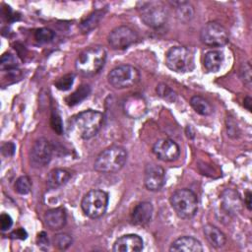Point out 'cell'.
Returning a JSON list of instances; mask_svg holds the SVG:
<instances>
[{
	"label": "cell",
	"instance_id": "cell-1",
	"mask_svg": "<svg viewBox=\"0 0 252 252\" xmlns=\"http://www.w3.org/2000/svg\"><path fill=\"white\" fill-rule=\"evenodd\" d=\"M70 127L82 139H91L100 130L103 122V114L99 111L88 109L82 111L70 120Z\"/></svg>",
	"mask_w": 252,
	"mask_h": 252
},
{
	"label": "cell",
	"instance_id": "cell-2",
	"mask_svg": "<svg viewBox=\"0 0 252 252\" xmlns=\"http://www.w3.org/2000/svg\"><path fill=\"white\" fill-rule=\"evenodd\" d=\"M106 60V51L102 46H91L83 50L77 57L75 66L77 71L87 77L97 74Z\"/></svg>",
	"mask_w": 252,
	"mask_h": 252
},
{
	"label": "cell",
	"instance_id": "cell-3",
	"mask_svg": "<svg viewBox=\"0 0 252 252\" xmlns=\"http://www.w3.org/2000/svg\"><path fill=\"white\" fill-rule=\"evenodd\" d=\"M127 152L120 146H110L104 149L95 158L94 168L101 173L119 171L126 163Z\"/></svg>",
	"mask_w": 252,
	"mask_h": 252
},
{
	"label": "cell",
	"instance_id": "cell-4",
	"mask_svg": "<svg viewBox=\"0 0 252 252\" xmlns=\"http://www.w3.org/2000/svg\"><path fill=\"white\" fill-rule=\"evenodd\" d=\"M169 201L175 214L181 219H191L197 213L198 199L190 189L183 188L175 191Z\"/></svg>",
	"mask_w": 252,
	"mask_h": 252
},
{
	"label": "cell",
	"instance_id": "cell-5",
	"mask_svg": "<svg viewBox=\"0 0 252 252\" xmlns=\"http://www.w3.org/2000/svg\"><path fill=\"white\" fill-rule=\"evenodd\" d=\"M137 9L141 20L151 28H159L167 20V10L160 1L138 2Z\"/></svg>",
	"mask_w": 252,
	"mask_h": 252
},
{
	"label": "cell",
	"instance_id": "cell-6",
	"mask_svg": "<svg viewBox=\"0 0 252 252\" xmlns=\"http://www.w3.org/2000/svg\"><path fill=\"white\" fill-rule=\"evenodd\" d=\"M168 69L177 73H186L194 69V55L185 46H172L165 54Z\"/></svg>",
	"mask_w": 252,
	"mask_h": 252
},
{
	"label": "cell",
	"instance_id": "cell-7",
	"mask_svg": "<svg viewBox=\"0 0 252 252\" xmlns=\"http://www.w3.org/2000/svg\"><path fill=\"white\" fill-rule=\"evenodd\" d=\"M108 205V194L103 190H90L82 199L81 207L85 215L91 219H97L104 215Z\"/></svg>",
	"mask_w": 252,
	"mask_h": 252
},
{
	"label": "cell",
	"instance_id": "cell-8",
	"mask_svg": "<svg viewBox=\"0 0 252 252\" xmlns=\"http://www.w3.org/2000/svg\"><path fill=\"white\" fill-rule=\"evenodd\" d=\"M141 75L132 65H120L112 69L107 75L108 84L114 89H126L135 86L140 81Z\"/></svg>",
	"mask_w": 252,
	"mask_h": 252
},
{
	"label": "cell",
	"instance_id": "cell-9",
	"mask_svg": "<svg viewBox=\"0 0 252 252\" xmlns=\"http://www.w3.org/2000/svg\"><path fill=\"white\" fill-rule=\"evenodd\" d=\"M200 38L205 45L211 47L223 46L229 40L227 31L217 22L207 23L201 30Z\"/></svg>",
	"mask_w": 252,
	"mask_h": 252
},
{
	"label": "cell",
	"instance_id": "cell-10",
	"mask_svg": "<svg viewBox=\"0 0 252 252\" xmlns=\"http://www.w3.org/2000/svg\"><path fill=\"white\" fill-rule=\"evenodd\" d=\"M53 147L45 138L37 139L30 152V162L32 167L41 168L46 166L52 158Z\"/></svg>",
	"mask_w": 252,
	"mask_h": 252
},
{
	"label": "cell",
	"instance_id": "cell-11",
	"mask_svg": "<svg viewBox=\"0 0 252 252\" xmlns=\"http://www.w3.org/2000/svg\"><path fill=\"white\" fill-rule=\"evenodd\" d=\"M138 39L137 32L128 26H120L110 32L107 37L108 44L113 49H125Z\"/></svg>",
	"mask_w": 252,
	"mask_h": 252
},
{
	"label": "cell",
	"instance_id": "cell-12",
	"mask_svg": "<svg viewBox=\"0 0 252 252\" xmlns=\"http://www.w3.org/2000/svg\"><path fill=\"white\" fill-rule=\"evenodd\" d=\"M153 153L162 161H173L178 158L180 148L171 139H160L154 144Z\"/></svg>",
	"mask_w": 252,
	"mask_h": 252
},
{
	"label": "cell",
	"instance_id": "cell-13",
	"mask_svg": "<svg viewBox=\"0 0 252 252\" xmlns=\"http://www.w3.org/2000/svg\"><path fill=\"white\" fill-rule=\"evenodd\" d=\"M144 184L150 191H158L165 184L164 169L158 164H147L144 172Z\"/></svg>",
	"mask_w": 252,
	"mask_h": 252
},
{
	"label": "cell",
	"instance_id": "cell-14",
	"mask_svg": "<svg viewBox=\"0 0 252 252\" xmlns=\"http://www.w3.org/2000/svg\"><path fill=\"white\" fill-rule=\"evenodd\" d=\"M144 248V241L138 234H125L116 239L112 250L114 252H139Z\"/></svg>",
	"mask_w": 252,
	"mask_h": 252
},
{
	"label": "cell",
	"instance_id": "cell-15",
	"mask_svg": "<svg viewBox=\"0 0 252 252\" xmlns=\"http://www.w3.org/2000/svg\"><path fill=\"white\" fill-rule=\"evenodd\" d=\"M220 207L228 216L237 215L242 208L239 194L232 189H225L220 194Z\"/></svg>",
	"mask_w": 252,
	"mask_h": 252
},
{
	"label": "cell",
	"instance_id": "cell-16",
	"mask_svg": "<svg viewBox=\"0 0 252 252\" xmlns=\"http://www.w3.org/2000/svg\"><path fill=\"white\" fill-rule=\"evenodd\" d=\"M171 252H202L201 242L193 236H181L174 240L169 248Z\"/></svg>",
	"mask_w": 252,
	"mask_h": 252
},
{
	"label": "cell",
	"instance_id": "cell-17",
	"mask_svg": "<svg viewBox=\"0 0 252 252\" xmlns=\"http://www.w3.org/2000/svg\"><path fill=\"white\" fill-rule=\"evenodd\" d=\"M44 220L46 225L53 230H59L63 228L67 221L66 211L62 207L48 210L44 214Z\"/></svg>",
	"mask_w": 252,
	"mask_h": 252
},
{
	"label": "cell",
	"instance_id": "cell-18",
	"mask_svg": "<svg viewBox=\"0 0 252 252\" xmlns=\"http://www.w3.org/2000/svg\"><path fill=\"white\" fill-rule=\"evenodd\" d=\"M153 213L154 207L150 202H141L134 208L131 220L136 225H144L151 220Z\"/></svg>",
	"mask_w": 252,
	"mask_h": 252
},
{
	"label": "cell",
	"instance_id": "cell-19",
	"mask_svg": "<svg viewBox=\"0 0 252 252\" xmlns=\"http://www.w3.org/2000/svg\"><path fill=\"white\" fill-rule=\"evenodd\" d=\"M203 232L208 242L215 248H220L226 242L224 233L213 224H206L203 227Z\"/></svg>",
	"mask_w": 252,
	"mask_h": 252
},
{
	"label": "cell",
	"instance_id": "cell-20",
	"mask_svg": "<svg viewBox=\"0 0 252 252\" xmlns=\"http://www.w3.org/2000/svg\"><path fill=\"white\" fill-rule=\"evenodd\" d=\"M70 178L71 173L67 169L55 168L48 173L46 184L49 189H57L66 184Z\"/></svg>",
	"mask_w": 252,
	"mask_h": 252
},
{
	"label": "cell",
	"instance_id": "cell-21",
	"mask_svg": "<svg viewBox=\"0 0 252 252\" xmlns=\"http://www.w3.org/2000/svg\"><path fill=\"white\" fill-rule=\"evenodd\" d=\"M125 107V112L134 118L140 117L141 115L144 114V112L146 111V103L143 100V98L139 95H133L131 97H129L125 103H124Z\"/></svg>",
	"mask_w": 252,
	"mask_h": 252
},
{
	"label": "cell",
	"instance_id": "cell-22",
	"mask_svg": "<svg viewBox=\"0 0 252 252\" xmlns=\"http://www.w3.org/2000/svg\"><path fill=\"white\" fill-rule=\"evenodd\" d=\"M223 53L220 50H211L206 53L204 58V66L209 72H218L223 62Z\"/></svg>",
	"mask_w": 252,
	"mask_h": 252
},
{
	"label": "cell",
	"instance_id": "cell-23",
	"mask_svg": "<svg viewBox=\"0 0 252 252\" xmlns=\"http://www.w3.org/2000/svg\"><path fill=\"white\" fill-rule=\"evenodd\" d=\"M190 104L192 108L200 115L208 116L211 115L213 112V107L211 103L201 95L192 96L190 99Z\"/></svg>",
	"mask_w": 252,
	"mask_h": 252
},
{
	"label": "cell",
	"instance_id": "cell-24",
	"mask_svg": "<svg viewBox=\"0 0 252 252\" xmlns=\"http://www.w3.org/2000/svg\"><path fill=\"white\" fill-rule=\"evenodd\" d=\"M90 93H91L90 86L87 84H83L73 94L68 95L65 98V101L69 106H75L78 103H80L82 100H84L86 97H88Z\"/></svg>",
	"mask_w": 252,
	"mask_h": 252
},
{
	"label": "cell",
	"instance_id": "cell-25",
	"mask_svg": "<svg viewBox=\"0 0 252 252\" xmlns=\"http://www.w3.org/2000/svg\"><path fill=\"white\" fill-rule=\"evenodd\" d=\"M177 18L182 22H188L194 15V10L189 2H174Z\"/></svg>",
	"mask_w": 252,
	"mask_h": 252
},
{
	"label": "cell",
	"instance_id": "cell-26",
	"mask_svg": "<svg viewBox=\"0 0 252 252\" xmlns=\"http://www.w3.org/2000/svg\"><path fill=\"white\" fill-rule=\"evenodd\" d=\"M102 16H103L102 11H95L94 13L90 15V17H88L85 21L82 22L81 30L84 32H89L91 30H93L94 28H95L97 26V24L100 21V19L102 18Z\"/></svg>",
	"mask_w": 252,
	"mask_h": 252
},
{
	"label": "cell",
	"instance_id": "cell-27",
	"mask_svg": "<svg viewBox=\"0 0 252 252\" xmlns=\"http://www.w3.org/2000/svg\"><path fill=\"white\" fill-rule=\"evenodd\" d=\"M156 91H157V94L162 99H164V100H166L168 102H173L176 99V94L173 92V90L170 87H168L165 84H162V83L158 84L157 86Z\"/></svg>",
	"mask_w": 252,
	"mask_h": 252
},
{
	"label": "cell",
	"instance_id": "cell-28",
	"mask_svg": "<svg viewBox=\"0 0 252 252\" xmlns=\"http://www.w3.org/2000/svg\"><path fill=\"white\" fill-rule=\"evenodd\" d=\"M31 189H32V182H31V179L29 176L23 175L16 180L15 190L19 194L27 195L31 192Z\"/></svg>",
	"mask_w": 252,
	"mask_h": 252
},
{
	"label": "cell",
	"instance_id": "cell-29",
	"mask_svg": "<svg viewBox=\"0 0 252 252\" xmlns=\"http://www.w3.org/2000/svg\"><path fill=\"white\" fill-rule=\"evenodd\" d=\"M74 80H75V75L73 73H69L57 79L54 82V85L60 91H68L71 89L74 83Z\"/></svg>",
	"mask_w": 252,
	"mask_h": 252
},
{
	"label": "cell",
	"instance_id": "cell-30",
	"mask_svg": "<svg viewBox=\"0 0 252 252\" xmlns=\"http://www.w3.org/2000/svg\"><path fill=\"white\" fill-rule=\"evenodd\" d=\"M72 244V237L67 233H58L53 237V245L60 250L67 249Z\"/></svg>",
	"mask_w": 252,
	"mask_h": 252
},
{
	"label": "cell",
	"instance_id": "cell-31",
	"mask_svg": "<svg viewBox=\"0 0 252 252\" xmlns=\"http://www.w3.org/2000/svg\"><path fill=\"white\" fill-rule=\"evenodd\" d=\"M54 32L47 28H41L35 31L34 38L40 43H46L51 41L54 38Z\"/></svg>",
	"mask_w": 252,
	"mask_h": 252
},
{
	"label": "cell",
	"instance_id": "cell-32",
	"mask_svg": "<svg viewBox=\"0 0 252 252\" xmlns=\"http://www.w3.org/2000/svg\"><path fill=\"white\" fill-rule=\"evenodd\" d=\"M18 63L16 58L11 53H5L1 57V69L2 70H13L16 69Z\"/></svg>",
	"mask_w": 252,
	"mask_h": 252
},
{
	"label": "cell",
	"instance_id": "cell-33",
	"mask_svg": "<svg viewBox=\"0 0 252 252\" xmlns=\"http://www.w3.org/2000/svg\"><path fill=\"white\" fill-rule=\"evenodd\" d=\"M239 74H240V78L243 81V83L250 88L251 87V66L248 62L242 63L240 70H239Z\"/></svg>",
	"mask_w": 252,
	"mask_h": 252
},
{
	"label": "cell",
	"instance_id": "cell-34",
	"mask_svg": "<svg viewBox=\"0 0 252 252\" xmlns=\"http://www.w3.org/2000/svg\"><path fill=\"white\" fill-rule=\"evenodd\" d=\"M50 125L52 127V129L57 133V134H61L63 131V123L61 120L60 115L57 113V111L53 110L51 113V117H50Z\"/></svg>",
	"mask_w": 252,
	"mask_h": 252
},
{
	"label": "cell",
	"instance_id": "cell-35",
	"mask_svg": "<svg viewBox=\"0 0 252 252\" xmlns=\"http://www.w3.org/2000/svg\"><path fill=\"white\" fill-rule=\"evenodd\" d=\"M13 225V220L10 215L6 213H2L0 216V228L2 231H6L10 229Z\"/></svg>",
	"mask_w": 252,
	"mask_h": 252
},
{
	"label": "cell",
	"instance_id": "cell-36",
	"mask_svg": "<svg viewBox=\"0 0 252 252\" xmlns=\"http://www.w3.org/2000/svg\"><path fill=\"white\" fill-rule=\"evenodd\" d=\"M15 151H16V146L12 142H7L2 146V154L5 157L13 156L15 154Z\"/></svg>",
	"mask_w": 252,
	"mask_h": 252
},
{
	"label": "cell",
	"instance_id": "cell-37",
	"mask_svg": "<svg viewBox=\"0 0 252 252\" xmlns=\"http://www.w3.org/2000/svg\"><path fill=\"white\" fill-rule=\"evenodd\" d=\"M36 242H37V245L42 250H45V249L48 248V238H47V235L44 231H41L40 233H38L37 238H36Z\"/></svg>",
	"mask_w": 252,
	"mask_h": 252
},
{
	"label": "cell",
	"instance_id": "cell-38",
	"mask_svg": "<svg viewBox=\"0 0 252 252\" xmlns=\"http://www.w3.org/2000/svg\"><path fill=\"white\" fill-rule=\"evenodd\" d=\"M11 238L13 239H20V240H25L28 237V232L26 231V229L19 227L15 230H13L10 234Z\"/></svg>",
	"mask_w": 252,
	"mask_h": 252
},
{
	"label": "cell",
	"instance_id": "cell-39",
	"mask_svg": "<svg viewBox=\"0 0 252 252\" xmlns=\"http://www.w3.org/2000/svg\"><path fill=\"white\" fill-rule=\"evenodd\" d=\"M251 198H252V195H251V192L250 191H247V193H246V196H245V200H244V203H245V205H246V207H247V209L249 210V211H251Z\"/></svg>",
	"mask_w": 252,
	"mask_h": 252
},
{
	"label": "cell",
	"instance_id": "cell-40",
	"mask_svg": "<svg viewBox=\"0 0 252 252\" xmlns=\"http://www.w3.org/2000/svg\"><path fill=\"white\" fill-rule=\"evenodd\" d=\"M251 97L250 96H246L244 99V107H246L249 111H251Z\"/></svg>",
	"mask_w": 252,
	"mask_h": 252
}]
</instances>
